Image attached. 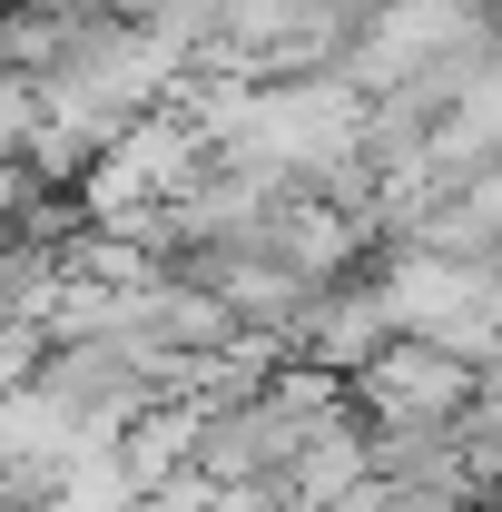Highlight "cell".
<instances>
[{
  "mask_svg": "<svg viewBox=\"0 0 502 512\" xmlns=\"http://www.w3.org/2000/svg\"><path fill=\"white\" fill-rule=\"evenodd\" d=\"M483 384H493L483 365L443 355L424 335H384L375 355L345 375V404H355V424H453V404H473Z\"/></svg>",
  "mask_w": 502,
  "mask_h": 512,
  "instance_id": "obj_1",
  "label": "cell"
},
{
  "mask_svg": "<svg viewBox=\"0 0 502 512\" xmlns=\"http://www.w3.org/2000/svg\"><path fill=\"white\" fill-rule=\"evenodd\" d=\"M384 335H394V325H384L375 286H365V266H355V276H325V286H306V306L276 325L286 365H315V375H355Z\"/></svg>",
  "mask_w": 502,
  "mask_h": 512,
  "instance_id": "obj_2",
  "label": "cell"
}]
</instances>
